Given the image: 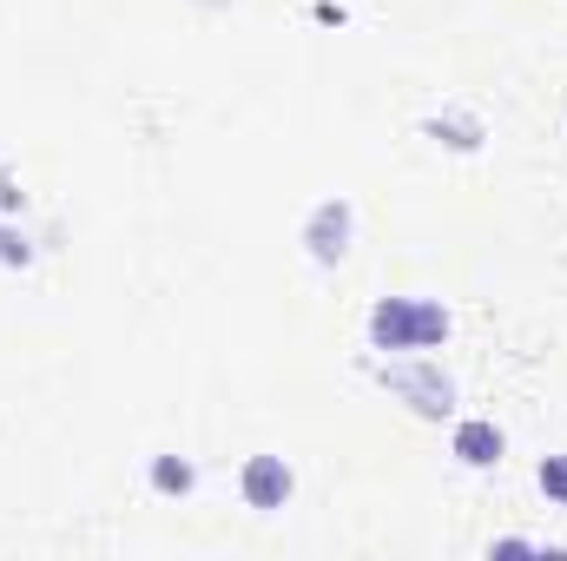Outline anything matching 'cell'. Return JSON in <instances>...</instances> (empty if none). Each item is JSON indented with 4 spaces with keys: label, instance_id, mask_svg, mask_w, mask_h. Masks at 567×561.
<instances>
[{
    "label": "cell",
    "instance_id": "1",
    "mask_svg": "<svg viewBox=\"0 0 567 561\" xmlns=\"http://www.w3.org/2000/svg\"><path fill=\"white\" fill-rule=\"evenodd\" d=\"M370 344L377 350H435V344H449V310L435 297H377Z\"/></svg>",
    "mask_w": 567,
    "mask_h": 561
},
{
    "label": "cell",
    "instance_id": "2",
    "mask_svg": "<svg viewBox=\"0 0 567 561\" xmlns=\"http://www.w3.org/2000/svg\"><path fill=\"white\" fill-rule=\"evenodd\" d=\"M377 384L390 397H403L423 422H442L455 410V377L442 364H429V357H390V364H377Z\"/></svg>",
    "mask_w": 567,
    "mask_h": 561
},
{
    "label": "cell",
    "instance_id": "3",
    "mask_svg": "<svg viewBox=\"0 0 567 561\" xmlns=\"http://www.w3.org/2000/svg\"><path fill=\"white\" fill-rule=\"evenodd\" d=\"M350 232H357L350 198H323V205H310V218H303V252H310V265H343Z\"/></svg>",
    "mask_w": 567,
    "mask_h": 561
},
{
    "label": "cell",
    "instance_id": "4",
    "mask_svg": "<svg viewBox=\"0 0 567 561\" xmlns=\"http://www.w3.org/2000/svg\"><path fill=\"white\" fill-rule=\"evenodd\" d=\"M290 489H297V476H290L284 456H251V462H245V502H251V509L271 516V509L290 502Z\"/></svg>",
    "mask_w": 567,
    "mask_h": 561
},
{
    "label": "cell",
    "instance_id": "5",
    "mask_svg": "<svg viewBox=\"0 0 567 561\" xmlns=\"http://www.w3.org/2000/svg\"><path fill=\"white\" fill-rule=\"evenodd\" d=\"M502 429L488 417H468V422H455V462H468V469H495L502 462Z\"/></svg>",
    "mask_w": 567,
    "mask_h": 561
},
{
    "label": "cell",
    "instance_id": "6",
    "mask_svg": "<svg viewBox=\"0 0 567 561\" xmlns=\"http://www.w3.org/2000/svg\"><path fill=\"white\" fill-rule=\"evenodd\" d=\"M423 133L442 145H455V152H475L482 145V120L475 113H435V120H423Z\"/></svg>",
    "mask_w": 567,
    "mask_h": 561
},
{
    "label": "cell",
    "instance_id": "7",
    "mask_svg": "<svg viewBox=\"0 0 567 561\" xmlns=\"http://www.w3.org/2000/svg\"><path fill=\"white\" fill-rule=\"evenodd\" d=\"M192 482H198V476H192L185 456H158V462H152V489H158V496H192Z\"/></svg>",
    "mask_w": 567,
    "mask_h": 561
},
{
    "label": "cell",
    "instance_id": "8",
    "mask_svg": "<svg viewBox=\"0 0 567 561\" xmlns=\"http://www.w3.org/2000/svg\"><path fill=\"white\" fill-rule=\"evenodd\" d=\"M542 496L567 509V456H542Z\"/></svg>",
    "mask_w": 567,
    "mask_h": 561
},
{
    "label": "cell",
    "instance_id": "9",
    "mask_svg": "<svg viewBox=\"0 0 567 561\" xmlns=\"http://www.w3.org/2000/svg\"><path fill=\"white\" fill-rule=\"evenodd\" d=\"M0 212H20V185H13V172H0Z\"/></svg>",
    "mask_w": 567,
    "mask_h": 561
}]
</instances>
